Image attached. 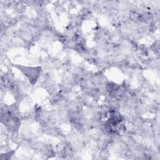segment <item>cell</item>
Here are the masks:
<instances>
[{"mask_svg": "<svg viewBox=\"0 0 160 160\" xmlns=\"http://www.w3.org/2000/svg\"><path fill=\"white\" fill-rule=\"evenodd\" d=\"M14 67L18 68L22 73H24L29 79L31 82L32 84H34L41 72V68H31V67H27V66H22L21 65H15Z\"/></svg>", "mask_w": 160, "mask_h": 160, "instance_id": "obj_1", "label": "cell"}]
</instances>
